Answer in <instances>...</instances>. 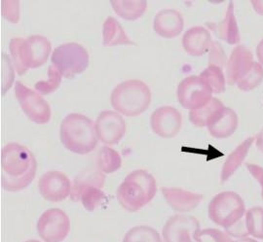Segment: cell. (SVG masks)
Segmentation results:
<instances>
[{"label":"cell","mask_w":263,"mask_h":242,"mask_svg":"<svg viewBox=\"0 0 263 242\" xmlns=\"http://www.w3.org/2000/svg\"><path fill=\"white\" fill-rule=\"evenodd\" d=\"M37 162L33 154L16 142L6 144L1 151V186L8 192H19L33 181Z\"/></svg>","instance_id":"cell-1"},{"label":"cell","mask_w":263,"mask_h":242,"mask_svg":"<svg viewBox=\"0 0 263 242\" xmlns=\"http://www.w3.org/2000/svg\"><path fill=\"white\" fill-rule=\"evenodd\" d=\"M156 193L157 184L153 175L144 169H137L124 179L116 196L124 209L136 212L148 205Z\"/></svg>","instance_id":"cell-2"},{"label":"cell","mask_w":263,"mask_h":242,"mask_svg":"<svg viewBox=\"0 0 263 242\" xmlns=\"http://www.w3.org/2000/svg\"><path fill=\"white\" fill-rule=\"evenodd\" d=\"M60 138L66 149L78 155L91 153L98 144L93 121L77 113H71L63 120Z\"/></svg>","instance_id":"cell-3"},{"label":"cell","mask_w":263,"mask_h":242,"mask_svg":"<svg viewBox=\"0 0 263 242\" xmlns=\"http://www.w3.org/2000/svg\"><path fill=\"white\" fill-rule=\"evenodd\" d=\"M9 50L17 73L24 75L29 68H37L46 64L52 46L47 38L31 35L27 39L13 38Z\"/></svg>","instance_id":"cell-4"},{"label":"cell","mask_w":263,"mask_h":242,"mask_svg":"<svg viewBox=\"0 0 263 242\" xmlns=\"http://www.w3.org/2000/svg\"><path fill=\"white\" fill-rule=\"evenodd\" d=\"M110 103L113 108L124 116H139L151 104V89L141 80L124 81L114 88L110 95Z\"/></svg>","instance_id":"cell-5"},{"label":"cell","mask_w":263,"mask_h":242,"mask_svg":"<svg viewBox=\"0 0 263 242\" xmlns=\"http://www.w3.org/2000/svg\"><path fill=\"white\" fill-rule=\"evenodd\" d=\"M246 213L244 200L234 192H221L212 198L208 207L209 218L214 223L229 230L240 223Z\"/></svg>","instance_id":"cell-6"},{"label":"cell","mask_w":263,"mask_h":242,"mask_svg":"<svg viewBox=\"0 0 263 242\" xmlns=\"http://www.w3.org/2000/svg\"><path fill=\"white\" fill-rule=\"evenodd\" d=\"M105 176L101 171H85L76 177L71 188L70 197L72 200H80L85 209L92 212L104 199L102 188Z\"/></svg>","instance_id":"cell-7"},{"label":"cell","mask_w":263,"mask_h":242,"mask_svg":"<svg viewBox=\"0 0 263 242\" xmlns=\"http://www.w3.org/2000/svg\"><path fill=\"white\" fill-rule=\"evenodd\" d=\"M52 66H55L62 76L73 78L83 73L89 66L90 57L87 50L78 43L70 42L57 47L51 56Z\"/></svg>","instance_id":"cell-8"},{"label":"cell","mask_w":263,"mask_h":242,"mask_svg":"<svg viewBox=\"0 0 263 242\" xmlns=\"http://www.w3.org/2000/svg\"><path fill=\"white\" fill-rule=\"evenodd\" d=\"M201 231L200 223L194 216L174 215L163 227V241L202 242Z\"/></svg>","instance_id":"cell-9"},{"label":"cell","mask_w":263,"mask_h":242,"mask_svg":"<svg viewBox=\"0 0 263 242\" xmlns=\"http://www.w3.org/2000/svg\"><path fill=\"white\" fill-rule=\"evenodd\" d=\"M212 90L200 76H189L184 78L177 90L179 104L191 110H196L205 106L213 97Z\"/></svg>","instance_id":"cell-10"},{"label":"cell","mask_w":263,"mask_h":242,"mask_svg":"<svg viewBox=\"0 0 263 242\" xmlns=\"http://www.w3.org/2000/svg\"><path fill=\"white\" fill-rule=\"evenodd\" d=\"M36 229L43 241L63 242L70 231V221L62 209L51 208L39 217Z\"/></svg>","instance_id":"cell-11"},{"label":"cell","mask_w":263,"mask_h":242,"mask_svg":"<svg viewBox=\"0 0 263 242\" xmlns=\"http://www.w3.org/2000/svg\"><path fill=\"white\" fill-rule=\"evenodd\" d=\"M15 95L22 110L30 121L37 125H44L50 121L51 107L39 93L17 81L15 83Z\"/></svg>","instance_id":"cell-12"},{"label":"cell","mask_w":263,"mask_h":242,"mask_svg":"<svg viewBox=\"0 0 263 242\" xmlns=\"http://www.w3.org/2000/svg\"><path fill=\"white\" fill-rule=\"evenodd\" d=\"M98 139L104 144L114 145L119 143L126 133V123L117 112L105 110L101 112L95 123Z\"/></svg>","instance_id":"cell-13"},{"label":"cell","mask_w":263,"mask_h":242,"mask_svg":"<svg viewBox=\"0 0 263 242\" xmlns=\"http://www.w3.org/2000/svg\"><path fill=\"white\" fill-rule=\"evenodd\" d=\"M71 182L61 171H48L39 178L38 190L48 201L59 203L65 200L71 194Z\"/></svg>","instance_id":"cell-14"},{"label":"cell","mask_w":263,"mask_h":242,"mask_svg":"<svg viewBox=\"0 0 263 242\" xmlns=\"http://www.w3.org/2000/svg\"><path fill=\"white\" fill-rule=\"evenodd\" d=\"M181 123V114L172 106L159 107L151 115V129L162 138L175 137L180 131Z\"/></svg>","instance_id":"cell-15"},{"label":"cell","mask_w":263,"mask_h":242,"mask_svg":"<svg viewBox=\"0 0 263 242\" xmlns=\"http://www.w3.org/2000/svg\"><path fill=\"white\" fill-rule=\"evenodd\" d=\"M254 64V56L244 45L236 46L226 64V82L230 86L238 83Z\"/></svg>","instance_id":"cell-16"},{"label":"cell","mask_w":263,"mask_h":242,"mask_svg":"<svg viewBox=\"0 0 263 242\" xmlns=\"http://www.w3.org/2000/svg\"><path fill=\"white\" fill-rule=\"evenodd\" d=\"M161 191L168 205L178 212H188L195 209L203 199L201 194L186 191L181 188L165 187L162 188Z\"/></svg>","instance_id":"cell-17"},{"label":"cell","mask_w":263,"mask_h":242,"mask_svg":"<svg viewBox=\"0 0 263 242\" xmlns=\"http://www.w3.org/2000/svg\"><path fill=\"white\" fill-rule=\"evenodd\" d=\"M184 22L181 14L177 10H161L155 16L153 28L155 32L163 38L177 37L183 30Z\"/></svg>","instance_id":"cell-18"},{"label":"cell","mask_w":263,"mask_h":242,"mask_svg":"<svg viewBox=\"0 0 263 242\" xmlns=\"http://www.w3.org/2000/svg\"><path fill=\"white\" fill-rule=\"evenodd\" d=\"M207 27L216 35V37L226 41L230 45L239 44L241 36L234 15V4L232 1L229 2L226 10V16L219 23H207Z\"/></svg>","instance_id":"cell-19"},{"label":"cell","mask_w":263,"mask_h":242,"mask_svg":"<svg viewBox=\"0 0 263 242\" xmlns=\"http://www.w3.org/2000/svg\"><path fill=\"white\" fill-rule=\"evenodd\" d=\"M212 37L210 31L203 27L189 28L182 37V46L188 55L193 56H203L212 46Z\"/></svg>","instance_id":"cell-20"},{"label":"cell","mask_w":263,"mask_h":242,"mask_svg":"<svg viewBox=\"0 0 263 242\" xmlns=\"http://www.w3.org/2000/svg\"><path fill=\"white\" fill-rule=\"evenodd\" d=\"M238 128V116L234 110L224 107L209 127L210 134L217 138L223 139L230 137Z\"/></svg>","instance_id":"cell-21"},{"label":"cell","mask_w":263,"mask_h":242,"mask_svg":"<svg viewBox=\"0 0 263 242\" xmlns=\"http://www.w3.org/2000/svg\"><path fill=\"white\" fill-rule=\"evenodd\" d=\"M254 140V137H249L244 140L240 145L236 147L235 150L228 156V158H226V163L221 168V183L226 182L235 173L236 170L241 167L245 158L248 156V153L253 145Z\"/></svg>","instance_id":"cell-22"},{"label":"cell","mask_w":263,"mask_h":242,"mask_svg":"<svg viewBox=\"0 0 263 242\" xmlns=\"http://www.w3.org/2000/svg\"><path fill=\"white\" fill-rule=\"evenodd\" d=\"M103 44L105 47L116 45H136L129 36L119 22L113 17H108L104 21L103 26Z\"/></svg>","instance_id":"cell-23"},{"label":"cell","mask_w":263,"mask_h":242,"mask_svg":"<svg viewBox=\"0 0 263 242\" xmlns=\"http://www.w3.org/2000/svg\"><path fill=\"white\" fill-rule=\"evenodd\" d=\"M224 107L219 99L213 97L205 106L189 112V120L195 127H209Z\"/></svg>","instance_id":"cell-24"},{"label":"cell","mask_w":263,"mask_h":242,"mask_svg":"<svg viewBox=\"0 0 263 242\" xmlns=\"http://www.w3.org/2000/svg\"><path fill=\"white\" fill-rule=\"evenodd\" d=\"M114 12L126 21L140 19L147 8V2L144 0H112Z\"/></svg>","instance_id":"cell-25"},{"label":"cell","mask_w":263,"mask_h":242,"mask_svg":"<svg viewBox=\"0 0 263 242\" xmlns=\"http://www.w3.org/2000/svg\"><path fill=\"white\" fill-rule=\"evenodd\" d=\"M96 165L99 171L109 174L121 168L122 158L117 151L108 146H104L97 154Z\"/></svg>","instance_id":"cell-26"},{"label":"cell","mask_w":263,"mask_h":242,"mask_svg":"<svg viewBox=\"0 0 263 242\" xmlns=\"http://www.w3.org/2000/svg\"><path fill=\"white\" fill-rule=\"evenodd\" d=\"M245 227L249 235L263 240V207L254 206L246 212Z\"/></svg>","instance_id":"cell-27"},{"label":"cell","mask_w":263,"mask_h":242,"mask_svg":"<svg viewBox=\"0 0 263 242\" xmlns=\"http://www.w3.org/2000/svg\"><path fill=\"white\" fill-rule=\"evenodd\" d=\"M122 242H164L160 233L149 226H136L125 234Z\"/></svg>","instance_id":"cell-28"},{"label":"cell","mask_w":263,"mask_h":242,"mask_svg":"<svg viewBox=\"0 0 263 242\" xmlns=\"http://www.w3.org/2000/svg\"><path fill=\"white\" fill-rule=\"evenodd\" d=\"M200 77L209 85L212 92L222 93L226 92V76L223 69L216 66H209L201 72Z\"/></svg>","instance_id":"cell-29"},{"label":"cell","mask_w":263,"mask_h":242,"mask_svg":"<svg viewBox=\"0 0 263 242\" xmlns=\"http://www.w3.org/2000/svg\"><path fill=\"white\" fill-rule=\"evenodd\" d=\"M263 81V67L260 64L254 63L250 70L242 77L237 86L243 92H251L261 84Z\"/></svg>","instance_id":"cell-30"},{"label":"cell","mask_w":263,"mask_h":242,"mask_svg":"<svg viewBox=\"0 0 263 242\" xmlns=\"http://www.w3.org/2000/svg\"><path fill=\"white\" fill-rule=\"evenodd\" d=\"M62 82V74L54 66H49L47 81H39L35 84V90L41 94L54 93Z\"/></svg>","instance_id":"cell-31"},{"label":"cell","mask_w":263,"mask_h":242,"mask_svg":"<svg viewBox=\"0 0 263 242\" xmlns=\"http://www.w3.org/2000/svg\"><path fill=\"white\" fill-rule=\"evenodd\" d=\"M224 50L221 46V44L217 41H213L212 46L210 48V54H209V66H216L223 69V67L227 64Z\"/></svg>","instance_id":"cell-32"},{"label":"cell","mask_w":263,"mask_h":242,"mask_svg":"<svg viewBox=\"0 0 263 242\" xmlns=\"http://www.w3.org/2000/svg\"><path fill=\"white\" fill-rule=\"evenodd\" d=\"M200 236L201 237L209 236L214 240V242H236V240L232 238V236L229 235L224 231H221L218 229H213V228L202 230Z\"/></svg>","instance_id":"cell-33"},{"label":"cell","mask_w":263,"mask_h":242,"mask_svg":"<svg viewBox=\"0 0 263 242\" xmlns=\"http://www.w3.org/2000/svg\"><path fill=\"white\" fill-rule=\"evenodd\" d=\"M7 5L6 11H2V15L5 19H9L11 23H18L19 19V2L18 1H4Z\"/></svg>","instance_id":"cell-34"},{"label":"cell","mask_w":263,"mask_h":242,"mask_svg":"<svg viewBox=\"0 0 263 242\" xmlns=\"http://www.w3.org/2000/svg\"><path fill=\"white\" fill-rule=\"evenodd\" d=\"M246 167L254 179L258 182L260 189H261V196H262L263 199V168L257 166V165H254V164H247Z\"/></svg>","instance_id":"cell-35"},{"label":"cell","mask_w":263,"mask_h":242,"mask_svg":"<svg viewBox=\"0 0 263 242\" xmlns=\"http://www.w3.org/2000/svg\"><path fill=\"white\" fill-rule=\"evenodd\" d=\"M252 4H253V7H254V11L263 16V1L261 0H254L252 1Z\"/></svg>","instance_id":"cell-36"},{"label":"cell","mask_w":263,"mask_h":242,"mask_svg":"<svg viewBox=\"0 0 263 242\" xmlns=\"http://www.w3.org/2000/svg\"><path fill=\"white\" fill-rule=\"evenodd\" d=\"M256 56H257V58H258L260 65L263 66V39L256 47Z\"/></svg>","instance_id":"cell-37"},{"label":"cell","mask_w":263,"mask_h":242,"mask_svg":"<svg viewBox=\"0 0 263 242\" xmlns=\"http://www.w3.org/2000/svg\"><path fill=\"white\" fill-rule=\"evenodd\" d=\"M256 147L263 153V129L256 136Z\"/></svg>","instance_id":"cell-38"},{"label":"cell","mask_w":263,"mask_h":242,"mask_svg":"<svg viewBox=\"0 0 263 242\" xmlns=\"http://www.w3.org/2000/svg\"><path fill=\"white\" fill-rule=\"evenodd\" d=\"M236 242H258L256 239H254L253 237H243V238H239Z\"/></svg>","instance_id":"cell-39"},{"label":"cell","mask_w":263,"mask_h":242,"mask_svg":"<svg viewBox=\"0 0 263 242\" xmlns=\"http://www.w3.org/2000/svg\"><path fill=\"white\" fill-rule=\"evenodd\" d=\"M25 242H41L37 240V239H28V240H26Z\"/></svg>","instance_id":"cell-40"}]
</instances>
